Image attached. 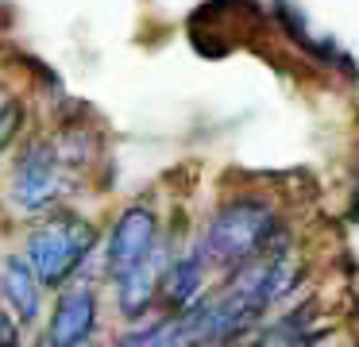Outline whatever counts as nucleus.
<instances>
[{
	"label": "nucleus",
	"instance_id": "1",
	"mask_svg": "<svg viewBox=\"0 0 359 347\" xmlns=\"http://www.w3.org/2000/svg\"><path fill=\"white\" fill-rule=\"evenodd\" d=\"M97 139L86 128H62L50 135H32L16 147L8 162V205L27 220L55 212L74 193V182L93 166Z\"/></svg>",
	"mask_w": 359,
	"mask_h": 347
},
{
	"label": "nucleus",
	"instance_id": "2",
	"mask_svg": "<svg viewBox=\"0 0 359 347\" xmlns=\"http://www.w3.org/2000/svg\"><path fill=\"white\" fill-rule=\"evenodd\" d=\"M282 236H286V216L278 200L263 189H236L217 200L197 243L212 262L217 278H224L266 254Z\"/></svg>",
	"mask_w": 359,
	"mask_h": 347
},
{
	"label": "nucleus",
	"instance_id": "3",
	"mask_svg": "<svg viewBox=\"0 0 359 347\" xmlns=\"http://www.w3.org/2000/svg\"><path fill=\"white\" fill-rule=\"evenodd\" d=\"M101 231L89 216H81L78 208H55V212L32 220V228L24 231V259L32 262V270L39 274V282L47 290H66V285L81 282L86 266L93 259H101Z\"/></svg>",
	"mask_w": 359,
	"mask_h": 347
},
{
	"label": "nucleus",
	"instance_id": "4",
	"mask_svg": "<svg viewBox=\"0 0 359 347\" xmlns=\"http://www.w3.org/2000/svg\"><path fill=\"white\" fill-rule=\"evenodd\" d=\"M163 216L151 200H132L116 212L109 236L101 243V274L109 282L124 278L128 270L143 266L147 259H155L163 247Z\"/></svg>",
	"mask_w": 359,
	"mask_h": 347
},
{
	"label": "nucleus",
	"instance_id": "5",
	"mask_svg": "<svg viewBox=\"0 0 359 347\" xmlns=\"http://www.w3.org/2000/svg\"><path fill=\"white\" fill-rule=\"evenodd\" d=\"M101 324V297L93 282H74L55 293L43 339L50 347H89Z\"/></svg>",
	"mask_w": 359,
	"mask_h": 347
},
{
	"label": "nucleus",
	"instance_id": "6",
	"mask_svg": "<svg viewBox=\"0 0 359 347\" xmlns=\"http://www.w3.org/2000/svg\"><path fill=\"white\" fill-rule=\"evenodd\" d=\"M212 278H217V270H212L209 259H205L201 243L189 239V243L178 247V251L170 254V262H166L158 313H189V308L217 285Z\"/></svg>",
	"mask_w": 359,
	"mask_h": 347
},
{
	"label": "nucleus",
	"instance_id": "7",
	"mask_svg": "<svg viewBox=\"0 0 359 347\" xmlns=\"http://www.w3.org/2000/svg\"><path fill=\"white\" fill-rule=\"evenodd\" d=\"M178 247H170V239H163L155 259H147L143 266L128 270L124 278L112 282V297H116V313L124 316L128 324L147 320V316H158V297H163V274L166 262Z\"/></svg>",
	"mask_w": 359,
	"mask_h": 347
},
{
	"label": "nucleus",
	"instance_id": "8",
	"mask_svg": "<svg viewBox=\"0 0 359 347\" xmlns=\"http://www.w3.org/2000/svg\"><path fill=\"white\" fill-rule=\"evenodd\" d=\"M320 336H328V320L320 316L317 301L305 297L274 313L248 347H317Z\"/></svg>",
	"mask_w": 359,
	"mask_h": 347
},
{
	"label": "nucleus",
	"instance_id": "9",
	"mask_svg": "<svg viewBox=\"0 0 359 347\" xmlns=\"http://www.w3.org/2000/svg\"><path fill=\"white\" fill-rule=\"evenodd\" d=\"M43 297H47V285L39 282V274L24 259V251L0 254V301L24 328H32L43 316Z\"/></svg>",
	"mask_w": 359,
	"mask_h": 347
},
{
	"label": "nucleus",
	"instance_id": "10",
	"mask_svg": "<svg viewBox=\"0 0 359 347\" xmlns=\"http://www.w3.org/2000/svg\"><path fill=\"white\" fill-rule=\"evenodd\" d=\"M116 347H186V332H182V316L158 313L147 320H135L124 328Z\"/></svg>",
	"mask_w": 359,
	"mask_h": 347
},
{
	"label": "nucleus",
	"instance_id": "11",
	"mask_svg": "<svg viewBox=\"0 0 359 347\" xmlns=\"http://www.w3.org/2000/svg\"><path fill=\"white\" fill-rule=\"evenodd\" d=\"M24 120H27L24 100H20L12 89L0 85V158L20 143V135H24Z\"/></svg>",
	"mask_w": 359,
	"mask_h": 347
},
{
	"label": "nucleus",
	"instance_id": "12",
	"mask_svg": "<svg viewBox=\"0 0 359 347\" xmlns=\"http://www.w3.org/2000/svg\"><path fill=\"white\" fill-rule=\"evenodd\" d=\"M0 347H24V324L8 308H0Z\"/></svg>",
	"mask_w": 359,
	"mask_h": 347
},
{
	"label": "nucleus",
	"instance_id": "13",
	"mask_svg": "<svg viewBox=\"0 0 359 347\" xmlns=\"http://www.w3.org/2000/svg\"><path fill=\"white\" fill-rule=\"evenodd\" d=\"M351 216L359 220V166H355V185H351Z\"/></svg>",
	"mask_w": 359,
	"mask_h": 347
},
{
	"label": "nucleus",
	"instance_id": "14",
	"mask_svg": "<svg viewBox=\"0 0 359 347\" xmlns=\"http://www.w3.org/2000/svg\"><path fill=\"white\" fill-rule=\"evenodd\" d=\"M35 347H50V343H47V339H43V336H39V339H35Z\"/></svg>",
	"mask_w": 359,
	"mask_h": 347
}]
</instances>
